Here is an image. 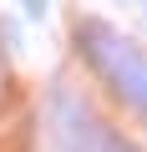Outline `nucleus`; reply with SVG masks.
I'll use <instances>...</instances> for the list:
<instances>
[{"label":"nucleus","instance_id":"4","mask_svg":"<svg viewBox=\"0 0 147 152\" xmlns=\"http://www.w3.org/2000/svg\"><path fill=\"white\" fill-rule=\"evenodd\" d=\"M137 5H142V10H147V0H137Z\"/></svg>","mask_w":147,"mask_h":152},{"label":"nucleus","instance_id":"2","mask_svg":"<svg viewBox=\"0 0 147 152\" xmlns=\"http://www.w3.org/2000/svg\"><path fill=\"white\" fill-rule=\"evenodd\" d=\"M76 41H81L86 61L107 76V81H112L132 107L147 112V51H137L132 41H122V36H117L112 26H102V20H81V26H76Z\"/></svg>","mask_w":147,"mask_h":152},{"label":"nucleus","instance_id":"1","mask_svg":"<svg viewBox=\"0 0 147 152\" xmlns=\"http://www.w3.org/2000/svg\"><path fill=\"white\" fill-rule=\"evenodd\" d=\"M41 152H132V147L117 132H107L102 117H91V107L76 91L51 86L41 112Z\"/></svg>","mask_w":147,"mask_h":152},{"label":"nucleus","instance_id":"3","mask_svg":"<svg viewBox=\"0 0 147 152\" xmlns=\"http://www.w3.org/2000/svg\"><path fill=\"white\" fill-rule=\"evenodd\" d=\"M20 5H26V15H36V20L46 15V0H20Z\"/></svg>","mask_w":147,"mask_h":152}]
</instances>
